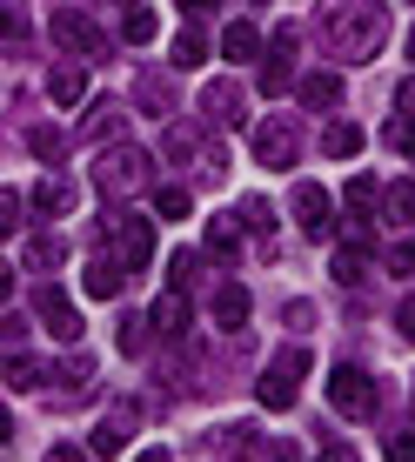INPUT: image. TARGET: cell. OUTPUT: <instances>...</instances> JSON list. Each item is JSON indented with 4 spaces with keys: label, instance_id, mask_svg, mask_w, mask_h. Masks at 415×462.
I'll return each instance as SVG.
<instances>
[{
    "label": "cell",
    "instance_id": "39",
    "mask_svg": "<svg viewBox=\"0 0 415 462\" xmlns=\"http://www.w3.org/2000/svg\"><path fill=\"white\" fill-rule=\"evenodd\" d=\"M262 462H301V456H295V442H275V449H268Z\"/></svg>",
    "mask_w": 415,
    "mask_h": 462
},
{
    "label": "cell",
    "instance_id": "31",
    "mask_svg": "<svg viewBox=\"0 0 415 462\" xmlns=\"http://www.w3.org/2000/svg\"><path fill=\"white\" fill-rule=\"evenodd\" d=\"M115 121H121V101H101L94 121H88V134H115Z\"/></svg>",
    "mask_w": 415,
    "mask_h": 462
},
{
    "label": "cell",
    "instance_id": "19",
    "mask_svg": "<svg viewBox=\"0 0 415 462\" xmlns=\"http://www.w3.org/2000/svg\"><path fill=\"white\" fill-rule=\"evenodd\" d=\"M215 449L221 456H254L262 449V429L254 422H228V429H215Z\"/></svg>",
    "mask_w": 415,
    "mask_h": 462
},
{
    "label": "cell",
    "instance_id": "16",
    "mask_svg": "<svg viewBox=\"0 0 415 462\" xmlns=\"http://www.w3.org/2000/svg\"><path fill=\"white\" fill-rule=\"evenodd\" d=\"M121 282H127V268L115 262V254H94V262H88V295L115 301V295H121Z\"/></svg>",
    "mask_w": 415,
    "mask_h": 462
},
{
    "label": "cell",
    "instance_id": "23",
    "mask_svg": "<svg viewBox=\"0 0 415 462\" xmlns=\"http://www.w3.org/2000/svg\"><path fill=\"white\" fill-rule=\"evenodd\" d=\"M201 60H208L201 27H181V34H174V68H201Z\"/></svg>",
    "mask_w": 415,
    "mask_h": 462
},
{
    "label": "cell",
    "instance_id": "1",
    "mask_svg": "<svg viewBox=\"0 0 415 462\" xmlns=\"http://www.w3.org/2000/svg\"><path fill=\"white\" fill-rule=\"evenodd\" d=\"M322 41L335 60H375L389 41V7L382 0H328L322 7Z\"/></svg>",
    "mask_w": 415,
    "mask_h": 462
},
{
    "label": "cell",
    "instance_id": "20",
    "mask_svg": "<svg viewBox=\"0 0 415 462\" xmlns=\"http://www.w3.org/2000/svg\"><path fill=\"white\" fill-rule=\"evenodd\" d=\"M154 34H161V14H154V7H127V21H121V41H127V47H148Z\"/></svg>",
    "mask_w": 415,
    "mask_h": 462
},
{
    "label": "cell",
    "instance_id": "10",
    "mask_svg": "<svg viewBox=\"0 0 415 462\" xmlns=\"http://www.w3.org/2000/svg\"><path fill=\"white\" fill-rule=\"evenodd\" d=\"M242 228H248V221H235L228 208H221L215 221H208V235H201V248H208V254H215V262H235V254H242Z\"/></svg>",
    "mask_w": 415,
    "mask_h": 462
},
{
    "label": "cell",
    "instance_id": "17",
    "mask_svg": "<svg viewBox=\"0 0 415 462\" xmlns=\"http://www.w3.org/2000/svg\"><path fill=\"white\" fill-rule=\"evenodd\" d=\"M215 322L221 328H242L248 322V289H242V282H221V289H215Z\"/></svg>",
    "mask_w": 415,
    "mask_h": 462
},
{
    "label": "cell",
    "instance_id": "21",
    "mask_svg": "<svg viewBox=\"0 0 415 462\" xmlns=\"http://www.w3.org/2000/svg\"><path fill=\"white\" fill-rule=\"evenodd\" d=\"M221 54H228V60H254V54H262V34H254L248 21H228V34H221Z\"/></svg>",
    "mask_w": 415,
    "mask_h": 462
},
{
    "label": "cell",
    "instance_id": "32",
    "mask_svg": "<svg viewBox=\"0 0 415 462\" xmlns=\"http://www.w3.org/2000/svg\"><path fill=\"white\" fill-rule=\"evenodd\" d=\"M27 148H34L41 162H47V154H60V127H34V134H27Z\"/></svg>",
    "mask_w": 415,
    "mask_h": 462
},
{
    "label": "cell",
    "instance_id": "40",
    "mask_svg": "<svg viewBox=\"0 0 415 462\" xmlns=\"http://www.w3.org/2000/svg\"><path fill=\"white\" fill-rule=\"evenodd\" d=\"M41 462H88V456H81V449H68V442H60V449H47Z\"/></svg>",
    "mask_w": 415,
    "mask_h": 462
},
{
    "label": "cell",
    "instance_id": "5",
    "mask_svg": "<svg viewBox=\"0 0 415 462\" xmlns=\"http://www.w3.org/2000/svg\"><path fill=\"white\" fill-rule=\"evenodd\" d=\"M107 248L121 254V268H148L154 262V228L141 215H115L107 221Z\"/></svg>",
    "mask_w": 415,
    "mask_h": 462
},
{
    "label": "cell",
    "instance_id": "36",
    "mask_svg": "<svg viewBox=\"0 0 415 462\" xmlns=\"http://www.w3.org/2000/svg\"><path fill=\"white\" fill-rule=\"evenodd\" d=\"M389 268H395V275H409V268H415V242H402V248H389Z\"/></svg>",
    "mask_w": 415,
    "mask_h": 462
},
{
    "label": "cell",
    "instance_id": "22",
    "mask_svg": "<svg viewBox=\"0 0 415 462\" xmlns=\"http://www.w3.org/2000/svg\"><path fill=\"white\" fill-rule=\"evenodd\" d=\"M47 94H54L60 107H74V101L88 94V74H81V68H54V74H47Z\"/></svg>",
    "mask_w": 415,
    "mask_h": 462
},
{
    "label": "cell",
    "instance_id": "11",
    "mask_svg": "<svg viewBox=\"0 0 415 462\" xmlns=\"http://www.w3.org/2000/svg\"><path fill=\"white\" fill-rule=\"evenodd\" d=\"M127 436H134V409H107L101 429H94V442H88V456H121Z\"/></svg>",
    "mask_w": 415,
    "mask_h": 462
},
{
    "label": "cell",
    "instance_id": "13",
    "mask_svg": "<svg viewBox=\"0 0 415 462\" xmlns=\"http://www.w3.org/2000/svg\"><path fill=\"white\" fill-rule=\"evenodd\" d=\"M34 208H41V215H74V208H81V188L60 181V174H47V181L34 188Z\"/></svg>",
    "mask_w": 415,
    "mask_h": 462
},
{
    "label": "cell",
    "instance_id": "3",
    "mask_svg": "<svg viewBox=\"0 0 415 462\" xmlns=\"http://www.w3.org/2000/svg\"><path fill=\"white\" fill-rule=\"evenodd\" d=\"M309 375V348H281L262 375V409H295V389Z\"/></svg>",
    "mask_w": 415,
    "mask_h": 462
},
{
    "label": "cell",
    "instance_id": "30",
    "mask_svg": "<svg viewBox=\"0 0 415 462\" xmlns=\"http://www.w3.org/2000/svg\"><path fill=\"white\" fill-rule=\"evenodd\" d=\"M382 449H389V462H415V429H402V436H382Z\"/></svg>",
    "mask_w": 415,
    "mask_h": 462
},
{
    "label": "cell",
    "instance_id": "8",
    "mask_svg": "<svg viewBox=\"0 0 415 462\" xmlns=\"http://www.w3.org/2000/svg\"><path fill=\"white\" fill-rule=\"evenodd\" d=\"M254 162H262V168H295L301 162V134L289 121H262V127H254Z\"/></svg>",
    "mask_w": 415,
    "mask_h": 462
},
{
    "label": "cell",
    "instance_id": "38",
    "mask_svg": "<svg viewBox=\"0 0 415 462\" xmlns=\"http://www.w3.org/2000/svg\"><path fill=\"white\" fill-rule=\"evenodd\" d=\"M60 382H74V389H81V382H88V356H74V362H60Z\"/></svg>",
    "mask_w": 415,
    "mask_h": 462
},
{
    "label": "cell",
    "instance_id": "4",
    "mask_svg": "<svg viewBox=\"0 0 415 462\" xmlns=\"http://www.w3.org/2000/svg\"><path fill=\"white\" fill-rule=\"evenodd\" d=\"M94 181H101L107 195H134V188H148V154L141 148H107L101 168H94Z\"/></svg>",
    "mask_w": 415,
    "mask_h": 462
},
{
    "label": "cell",
    "instance_id": "6",
    "mask_svg": "<svg viewBox=\"0 0 415 462\" xmlns=\"http://www.w3.org/2000/svg\"><path fill=\"white\" fill-rule=\"evenodd\" d=\"M295 228L309 235V242H328V235H335V201H328L322 181H301L295 188Z\"/></svg>",
    "mask_w": 415,
    "mask_h": 462
},
{
    "label": "cell",
    "instance_id": "34",
    "mask_svg": "<svg viewBox=\"0 0 415 462\" xmlns=\"http://www.w3.org/2000/svg\"><path fill=\"white\" fill-rule=\"evenodd\" d=\"M242 221H248L254 235H262V228H275V221H268V201H242Z\"/></svg>",
    "mask_w": 415,
    "mask_h": 462
},
{
    "label": "cell",
    "instance_id": "41",
    "mask_svg": "<svg viewBox=\"0 0 415 462\" xmlns=\"http://www.w3.org/2000/svg\"><path fill=\"white\" fill-rule=\"evenodd\" d=\"M181 7L195 14V21H201V14H215V0H181Z\"/></svg>",
    "mask_w": 415,
    "mask_h": 462
},
{
    "label": "cell",
    "instance_id": "42",
    "mask_svg": "<svg viewBox=\"0 0 415 462\" xmlns=\"http://www.w3.org/2000/svg\"><path fill=\"white\" fill-rule=\"evenodd\" d=\"M315 462H355V449H328V456H315Z\"/></svg>",
    "mask_w": 415,
    "mask_h": 462
},
{
    "label": "cell",
    "instance_id": "14",
    "mask_svg": "<svg viewBox=\"0 0 415 462\" xmlns=\"http://www.w3.org/2000/svg\"><path fill=\"white\" fill-rule=\"evenodd\" d=\"M148 322L161 328L168 342H181V336H188V295H181V289H168L161 301H154V315H148Z\"/></svg>",
    "mask_w": 415,
    "mask_h": 462
},
{
    "label": "cell",
    "instance_id": "26",
    "mask_svg": "<svg viewBox=\"0 0 415 462\" xmlns=\"http://www.w3.org/2000/svg\"><path fill=\"white\" fill-rule=\"evenodd\" d=\"M375 195H382L375 174H355V181H348V215H369V208H375Z\"/></svg>",
    "mask_w": 415,
    "mask_h": 462
},
{
    "label": "cell",
    "instance_id": "7",
    "mask_svg": "<svg viewBox=\"0 0 415 462\" xmlns=\"http://www.w3.org/2000/svg\"><path fill=\"white\" fill-rule=\"evenodd\" d=\"M54 41H60V47H74L81 60H101V54H107V34L88 21L81 7H60V14H54Z\"/></svg>",
    "mask_w": 415,
    "mask_h": 462
},
{
    "label": "cell",
    "instance_id": "44",
    "mask_svg": "<svg viewBox=\"0 0 415 462\" xmlns=\"http://www.w3.org/2000/svg\"><path fill=\"white\" fill-rule=\"evenodd\" d=\"M409 60H415V34H409Z\"/></svg>",
    "mask_w": 415,
    "mask_h": 462
},
{
    "label": "cell",
    "instance_id": "25",
    "mask_svg": "<svg viewBox=\"0 0 415 462\" xmlns=\"http://www.w3.org/2000/svg\"><path fill=\"white\" fill-rule=\"evenodd\" d=\"M295 81V54H268V68H262V94H281Z\"/></svg>",
    "mask_w": 415,
    "mask_h": 462
},
{
    "label": "cell",
    "instance_id": "28",
    "mask_svg": "<svg viewBox=\"0 0 415 462\" xmlns=\"http://www.w3.org/2000/svg\"><path fill=\"white\" fill-rule=\"evenodd\" d=\"M41 375H47V369H41L34 356H7V382H14V389H34Z\"/></svg>",
    "mask_w": 415,
    "mask_h": 462
},
{
    "label": "cell",
    "instance_id": "24",
    "mask_svg": "<svg viewBox=\"0 0 415 462\" xmlns=\"http://www.w3.org/2000/svg\"><path fill=\"white\" fill-rule=\"evenodd\" d=\"M188 208H195V195H188V188H154V215H161V221H181Z\"/></svg>",
    "mask_w": 415,
    "mask_h": 462
},
{
    "label": "cell",
    "instance_id": "33",
    "mask_svg": "<svg viewBox=\"0 0 415 462\" xmlns=\"http://www.w3.org/2000/svg\"><path fill=\"white\" fill-rule=\"evenodd\" d=\"M54 262H60L54 242H27V268H54Z\"/></svg>",
    "mask_w": 415,
    "mask_h": 462
},
{
    "label": "cell",
    "instance_id": "2",
    "mask_svg": "<svg viewBox=\"0 0 415 462\" xmlns=\"http://www.w3.org/2000/svg\"><path fill=\"white\" fill-rule=\"evenodd\" d=\"M328 409L348 416V422H369L375 416V375L355 369V362H342V369L328 375Z\"/></svg>",
    "mask_w": 415,
    "mask_h": 462
},
{
    "label": "cell",
    "instance_id": "15",
    "mask_svg": "<svg viewBox=\"0 0 415 462\" xmlns=\"http://www.w3.org/2000/svg\"><path fill=\"white\" fill-rule=\"evenodd\" d=\"M301 107H315V115L342 107V74H301Z\"/></svg>",
    "mask_w": 415,
    "mask_h": 462
},
{
    "label": "cell",
    "instance_id": "18",
    "mask_svg": "<svg viewBox=\"0 0 415 462\" xmlns=\"http://www.w3.org/2000/svg\"><path fill=\"white\" fill-rule=\"evenodd\" d=\"M322 148H328V162H355V154H362V127L355 121H328Z\"/></svg>",
    "mask_w": 415,
    "mask_h": 462
},
{
    "label": "cell",
    "instance_id": "29",
    "mask_svg": "<svg viewBox=\"0 0 415 462\" xmlns=\"http://www.w3.org/2000/svg\"><path fill=\"white\" fill-rule=\"evenodd\" d=\"M389 215L395 221H415V181H395L389 188Z\"/></svg>",
    "mask_w": 415,
    "mask_h": 462
},
{
    "label": "cell",
    "instance_id": "37",
    "mask_svg": "<svg viewBox=\"0 0 415 462\" xmlns=\"http://www.w3.org/2000/svg\"><path fill=\"white\" fill-rule=\"evenodd\" d=\"M395 328H402V342H415V295L402 301V309H395Z\"/></svg>",
    "mask_w": 415,
    "mask_h": 462
},
{
    "label": "cell",
    "instance_id": "27",
    "mask_svg": "<svg viewBox=\"0 0 415 462\" xmlns=\"http://www.w3.org/2000/svg\"><path fill=\"white\" fill-rule=\"evenodd\" d=\"M148 328H154V322H141V315H121V356H141V348H148Z\"/></svg>",
    "mask_w": 415,
    "mask_h": 462
},
{
    "label": "cell",
    "instance_id": "43",
    "mask_svg": "<svg viewBox=\"0 0 415 462\" xmlns=\"http://www.w3.org/2000/svg\"><path fill=\"white\" fill-rule=\"evenodd\" d=\"M134 462H174V456H168V449H141Z\"/></svg>",
    "mask_w": 415,
    "mask_h": 462
},
{
    "label": "cell",
    "instance_id": "9",
    "mask_svg": "<svg viewBox=\"0 0 415 462\" xmlns=\"http://www.w3.org/2000/svg\"><path fill=\"white\" fill-rule=\"evenodd\" d=\"M34 309H41V322H47V336H54V342H81V309H74L54 282L34 295Z\"/></svg>",
    "mask_w": 415,
    "mask_h": 462
},
{
    "label": "cell",
    "instance_id": "12",
    "mask_svg": "<svg viewBox=\"0 0 415 462\" xmlns=\"http://www.w3.org/2000/svg\"><path fill=\"white\" fill-rule=\"evenodd\" d=\"M201 115L221 121V127H235V121H242V88H235V81H208L201 88Z\"/></svg>",
    "mask_w": 415,
    "mask_h": 462
},
{
    "label": "cell",
    "instance_id": "35",
    "mask_svg": "<svg viewBox=\"0 0 415 462\" xmlns=\"http://www.w3.org/2000/svg\"><path fill=\"white\" fill-rule=\"evenodd\" d=\"M188 268H195V254H188V248H174V262H168V282H174V289L188 282Z\"/></svg>",
    "mask_w": 415,
    "mask_h": 462
}]
</instances>
